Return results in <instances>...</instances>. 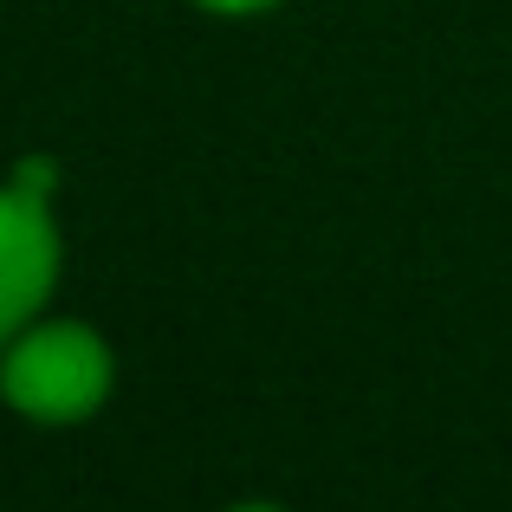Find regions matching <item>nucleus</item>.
Instances as JSON below:
<instances>
[{"mask_svg": "<svg viewBox=\"0 0 512 512\" xmlns=\"http://www.w3.org/2000/svg\"><path fill=\"white\" fill-rule=\"evenodd\" d=\"M0 396L26 422H85L111 396V350L91 325H33L0 357Z\"/></svg>", "mask_w": 512, "mask_h": 512, "instance_id": "1", "label": "nucleus"}, {"mask_svg": "<svg viewBox=\"0 0 512 512\" xmlns=\"http://www.w3.org/2000/svg\"><path fill=\"white\" fill-rule=\"evenodd\" d=\"M52 279H59V234L46 201L7 182L0 188V350L33 325Z\"/></svg>", "mask_w": 512, "mask_h": 512, "instance_id": "2", "label": "nucleus"}, {"mask_svg": "<svg viewBox=\"0 0 512 512\" xmlns=\"http://www.w3.org/2000/svg\"><path fill=\"white\" fill-rule=\"evenodd\" d=\"M52 182H59V163H52V156H26V163L13 169V188H26V195H39V201H46Z\"/></svg>", "mask_w": 512, "mask_h": 512, "instance_id": "3", "label": "nucleus"}, {"mask_svg": "<svg viewBox=\"0 0 512 512\" xmlns=\"http://www.w3.org/2000/svg\"><path fill=\"white\" fill-rule=\"evenodd\" d=\"M201 7H214V13H260V7H273V0H201Z\"/></svg>", "mask_w": 512, "mask_h": 512, "instance_id": "4", "label": "nucleus"}]
</instances>
